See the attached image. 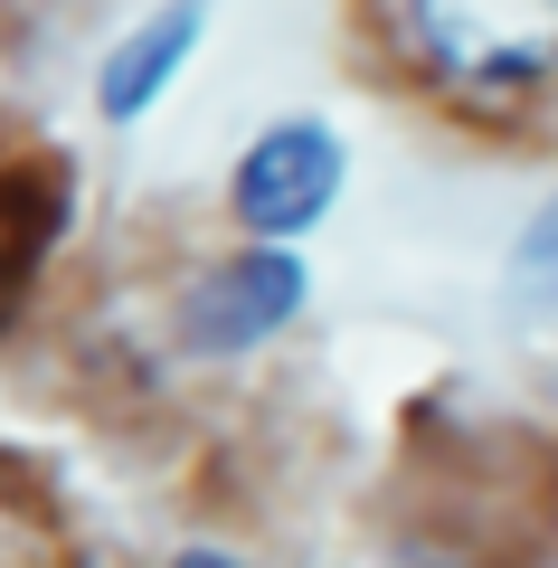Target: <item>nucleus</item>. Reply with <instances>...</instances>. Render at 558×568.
I'll use <instances>...</instances> for the list:
<instances>
[{
	"label": "nucleus",
	"mask_w": 558,
	"mask_h": 568,
	"mask_svg": "<svg viewBox=\"0 0 558 568\" xmlns=\"http://www.w3.org/2000/svg\"><path fill=\"white\" fill-rule=\"evenodd\" d=\"M436 568H445V559H436Z\"/></svg>",
	"instance_id": "0eeeda50"
},
{
	"label": "nucleus",
	"mask_w": 558,
	"mask_h": 568,
	"mask_svg": "<svg viewBox=\"0 0 558 568\" xmlns=\"http://www.w3.org/2000/svg\"><path fill=\"white\" fill-rule=\"evenodd\" d=\"M303 294H313L303 256H284V246H246V256H227V265L200 275V294L180 304V332H190V351H209V361H237V351L275 342V332L294 323Z\"/></svg>",
	"instance_id": "7ed1b4c3"
},
{
	"label": "nucleus",
	"mask_w": 558,
	"mask_h": 568,
	"mask_svg": "<svg viewBox=\"0 0 558 568\" xmlns=\"http://www.w3.org/2000/svg\"><path fill=\"white\" fill-rule=\"evenodd\" d=\"M511 304L520 313H558V200L511 237Z\"/></svg>",
	"instance_id": "39448f33"
},
{
	"label": "nucleus",
	"mask_w": 558,
	"mask_h": 568,
	"mask_svg": "<svg viewBox=\"0 0 558 568\" xmlns=\"http://www.w3.org/2000/svg\"><path fill=\"white\" fill-rule=\"evenodd\" d=\"M200 29H209V0H171V10H152V20H142L133 39H123L114 58H104V77H95V104H104L114 123L152 114V104L171 95V77L190 67Z\"/></svg>",
	"instance_id": "20e7f679"
},
{
	"label": "nucleus",
	"mask_w": 558,
	"mask_h": 568,
	"mask_svg": "<svg viewBox=\"0 0 558 568\" xmlns=\"http://www.w3.org/2000/svg\"><path fill=\"white\" fill-rule=\"evenodd\" d=\"M417 39L455 85H530L558 67V0H417Z\"/></svg>",
	"instance_id": "f03ea898"
},
{
	"label": "nucleus",
	"mask_w": 558,
	"mask_h": 568,
	"mask_svg": "<svg viewBox=\"0 0 558 568\" xmlns=\"http://www.w3.org/2000/svg\"><path fill=\"white\" fill-rule=\"evenodd\" d=\"M171 568H246V559H227V549H180Z\"/></svg>",
	"instance_id": "423d86ee"
},
{
	"label": "nucleus",
	"mask_w": 558,
	"mask_h": 568,
	"mask_svg": "<svg viewBox=\"0 0 558 568\" xmlns=\"http://www.w3.org/2000/svg\"><path fill=\"white\" fill-rule=\"evenodd\" d=\"M227 200H237L246 237H265V246L303 237V227L341 200V133L332 123H303V114L265 123L237 152V171H227Z\"/></svg>",
	"instance_id": "f257e3e1"
}]
</instances>
